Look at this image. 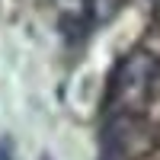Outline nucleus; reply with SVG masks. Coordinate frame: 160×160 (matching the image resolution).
<instances>
[{
    "label": "nucleus",
    "instance_id": "obj_3",
    "mask_svg": "<svg viewBox=\"0 0 160 160\" xmlns=\"http://www.w3.org/2000/svg\"><path fill=\"white\" fill-rule=\"evenodd\" d=\"M42 160H51V157H42Z\"/></svg>",
    "mask_w": 160,
    "mask_h": 160
},
{
    "label": "nucleus",
    "instance_id": "obj_2",
    "mask_svg": "<svg viewBox=\"0 0 160 160\" xmlns=\"http://www.w3.org/2000/svg\"><path fill=\"white\" fill-rule=\"evenodd\" d=\"M115 7H118V0H90V10H93L96 19H106Z\"/></svg>",
    "mask_w": 160,
    "mask_h": 160
},
{
    "label": "nucleus",
    "instance_id": "obj_1",
    "mask_svg": "<svg viewBox=\"0 0 160 160\" xmlns=\"http://www.w3.org/2000/svg\"><path fill=\"white\" fill-rule=\"evenodd\" d=\"M154 74H157V61L148 51H131V55H125L118 61V68L112 71V87H109L118 112H131L148 96L151 83H154Z\"/></svg>",
    "mask_w": 160,
    "mask_h": 160
}]
</instances>
